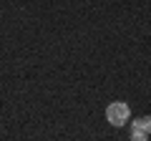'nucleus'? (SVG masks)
<instances>
[{
  "instance_id": "nucleus-2",
  "label": "nucleus",
  "mask_w": 151,
  "mask_h": 141,
  "mask_svg": "<svg viewBox=\"0 0 151 141\" xmlns=\"http://www.w3.org/2000/svg\"><path fill=\"white\" fill-rule=\"evenodd\" d=\"M131 129H141L144 134H151V116H141L131 124Z\"/></svg>"
},
{
  "instance_id": "nucleus-3",
  "label": "nucleus",
  "mask_w": 151,
  "mask_h": 141,
  "mask_svg": "<svg viewBox=\"0 0 151 141\" xmlns=\"http://www.w3.org/2000/svg\"><path fill=\"white\" fill-rule=\"evenodd\" d=\"M131 141H149V134H144L141 129H131Z\"/></svg>"
},
{
  "instance_id": "nucleus-1",
  "label": "nucleus",
  "mask_w": 151,
  "mask_h": 141,
  "mask_svg": "<svg viewBox=\"0 0 151 141\" xmlns=\"http://www.w3.org/2000/svg\"><path fill=\"white\" fill-rule=\"evenodd\" d=\"M129 116H131V109H129V103H124V101H113L106 106V121L111 126L129 124Z\"/></svg>"
}]
</instances>
